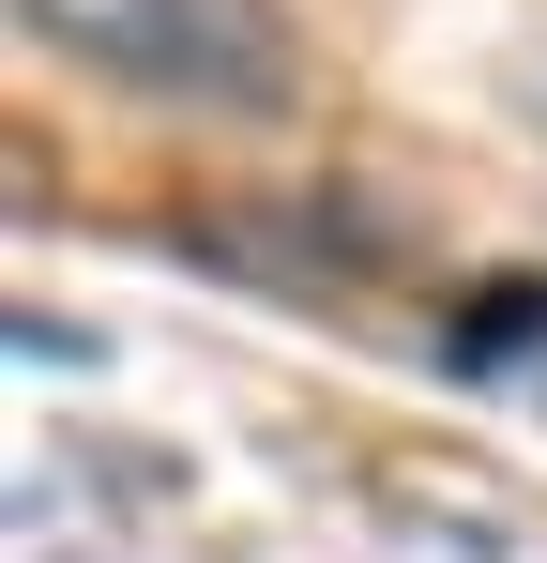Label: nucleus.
<instances>
[{"label":"nucleus","instance_id":"obj_2","mask_svg":"<svg viewBox=\"0 0 547 563\" xmlns=\"http://www.w3.org/2000/svg\"><path fill=\"white\" fill-rule=\"evenodd\" d=\"M517 107H533V137H547V31L517 46Z\"/></svg>","mask_w":547,"mask_h":563},{"label":"nucleus","instance_id":"obj_1","mask_svg":"<svg viewBox=\"0 0 547 563\" xmlns=\"http://www.w3.org/2000/svg\"><path fill=\"white\" fill-rule=\"evenodd\" d=\"M31 46H62L77 77L107 92H153V107H198V122H274L304 92V46L274 0H15Z\"/></svg>","mask_w":547,"mask_h":563}]
</instances>
